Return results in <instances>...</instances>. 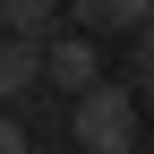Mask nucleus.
<instances>
[{
  "mask_svg": "<svg viewBox=\"0 0 154 154\" xmlns=\"http://www.w3.org/2000/svg\"><path fill=\"white\" fill-rule=\"evenodd\" d=\"M69 17L86 34H137L146 17H154V0H69Z\"/></svg>",
  "mask_w": 154,
  "mask_h": 154,
  "instance_id": "obj_4",
  "label": "nucleus"
},
{
  "mask_svg": "<svg viewBox=\"0 0 154 154\" xmlns=\"http://www.w3.org/2000/svg\"><path fill=\"white\" fill-rule=\"evenodd\" d=\"M51 86L60 94H86V86H103V34H51Z\"/></svg>",
  "mask_w": 154,
  "mask_h": 154,
  "instance_id": "obj_3",
  "label": "nucleus"
},
{
  "mask_svg": "<svg viewBox=\"0 0 154 154\" xmlns=\"http://www.w3.org/2000/svg\"><path fill=\"white\" fill-rule=\"evenodd\" d=\"M137 103H146V94L128 86V77H120V86L103 77V86L69 94V137L86 154H137Z\"/></svg>",
  "mask_w": 154,
  "mask_h": 154,
  "instance_id": "obj_1",
  "label": "nucleus"
},
{
  "mask_svg": "<svg viewBox=\"0 0 154 154\" xmlns=\"http://www.w3.org/2000/svg\"><path fill=\"white\" fill-rule=\"evenodd\" d=\"M128 86H137V94H154V17L128 34Z\"/></svg>",
  "mask_w": 154,
  "mask_h": 154,
  "instance_id": "obj_6",
  "label": "nucleus"
},
{
  "mask_svg": "<svg viewBox=\"0 0 154 154\" xmlns=\"http://www.w3.org/2000/svg\"><path fill=\"white\" fill-rule=\"evenodd\" d=\"M0 154H34V137H26V120H9V111H0Z\"/></svg>",
  "mask_w": 154,
  "mask_h": 154,
  "instance_id": "obj_7",
  "label": "nucleus"
},
{
  "mask_svg": "<svg viewBox=\"0 0 154 154\" xmlns=\"http://www.w3.org/2000/svg\"><path fill=\"white\" fill-rule=\"evenodd\" d=\"M137 154H146V146H137Z\"/></svg>",
  "mask_w": 154,
  "mask_h": 154,
  "instance_id": "obj_8",
  "label": "nucleus"
},
{
  "mask_svg": "<svg viewBox=\"0 0 154 154\" xmlns=\"http://www.w3.org/2000/svg\"><path fill=\"white\" fill-rule=\"evenodd\" d=\"M51 86V34H0V103H26Z\"/></svg>",
  "mask_w": 154,
  "mask_h": 154,
  "instance_id": "obj_2",
  "label": "nucleus"
},
{
  "mask_svg": "<svg viewBox=\"0 0 154 154\" xmlns=\"http://www.w3.org/2000/svg\"><path fill=\"white\" fill-rule=\"evenodd\" d=\"M69 17V0H0V26L9 34H51Z\"/></svg>",
  "mask_w": 154,
  "mask_h": 154,
  "instance_id": "obj_5",
  "label": "nucleus"
}]
</instances>
